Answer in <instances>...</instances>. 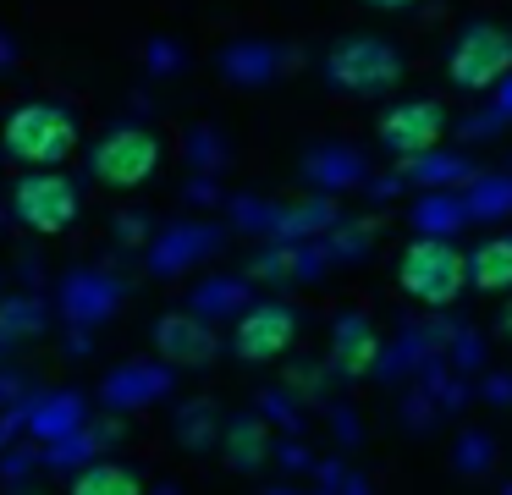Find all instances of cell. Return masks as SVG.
<instances>
[{"label": "cell", "instance_id": "obj_1", "mask_svg": "<svg viewBox=\"0 0 512 495\" xmlns=\"http://www.w3.org/2000/svg\"><path fill=\"white\" fill-rule=\"evenodd\" d=\"M397 286L408 297H419V303H430V308L452 303V297L468 286V253L457 248V242H446V237L408 242L402 259H397Z\"/></svg>", "mask_w": 512, "mask_h": 495}, {"label": "cell", "instance_id": "obj_2", "mask_svg": "<svg viewBox=\"0 0 512 495\" xmlns=\"http://www.w3.org/2000/svg\"><path fill=\"white\" fill-rule=\"evenodd\" d=\"M72 149H78V121H72L61 105H23V110H12V121H6V154L23 160V165H34V171L61 165Z\"/></svg>", "mask_w": 512, "mask_h": 495}, {"label": "cell", "instance_id": "obj_3", "mask_svg": "<svg viewBox=\"0 0 512 495\" xmlns=\"http://www.w3.org/2000/svg\"><path fill=\"white\" fill-rule=\"evenodd\" d=\"M325 72H331V83L342 88V94H391V88L402 83V55H397V44H386V39L353 33V39H342L331 50Z\"/></svg>", "mask_w": 512, "mask_h": 495}, {"label": "cell", "instance_id": "obj_4", "mask_svg": "<svg viewBox=\"0 0 512 495\" xmlns=\"http://www.w3.org/2000/svg\"><path fill=\"white\" fill-rule=\"evenodd\" d=\"M512 72V33L496 22H474V28L457 33V44L446 50V77L468 94H485L501 77Z\"/></svg>", "mask_w": 512, "mask_h": 495}, {"label": "cell", "instance_id": "obj_5", "mask_svg": "<svg viewBox=\"0 0 512 495\" xmlns=\"http://www.w3.org/2000/svg\"><path fill=\"white\" fill-rule=\"evenodd\" d=\"M160 165V138L144 127H116L94 143V176L105 187H138Z\"/></svg>", "mask_w": 512, "mask_h": 495}, {"label": "cell", "instance_id": "obj_6", "mask_svg": "<svg viewBox=\"0 0 512 495\" xmlns=\"http://www.w3.org/2000/svg\"><path fill=\"white\" fill-rule=\"evenodd\" d=\"M17 215H23V226L56 237V231H67L78 220V187L61 171H28L17 182Z\"/></svg>", "mask_w": 512, "mask_h": 495}, {"label": "cell", "instance_id": "obj_7", "mask_svg": "<svg viewBox=\"0 0 512 495\" xmlns=\"http://www.w3.org/2000/svg\"><path fill=\"white\" fill-rule=\"evenodd\" d=\"M441 138H446V105H435V99H402L380 116V143L397 160H419Z\"/></svg>", "mask_w": 512, "mask_h": 495}, {"label": "cell", "instance_id": "obj_8", "mask_svg": "<svg viewBox=\"0 0 512 495\" xmlns=\"http://www.w3.org/2000/svg\"><path fill=\"white\" fill-rule=\"evenodd\" d=\"M292 341H298V314H292L287 303H259L237 319L232 347L243 363H270V358H281Z\"/></svg>", "mask_w": 512, "mask_h": 495}, {"label": "cell", "instance_id": "obj_9", "mask_svg": "<svg viewBox=\"0 0 512 495\" xmlns=\"http://www.w3.org/2000/svg\"><path fill=\"white\" fill-rule=\"evenodd\" d=\"M155 341H160V352H166L171 363H188V369H204V363L215 358V330L204 325V319H193V314H166Z\"/></svg>", "mask_w": 512, "mask_h": 495}, {"label": "cell", "instance_id": "obj_10", "mask_svg": "<svg viewBox=\"0 0 512 495\" xmlns=\"http://www.w3.org/2000/svg\"><path fill=\"white\" fill-rule=\"evenodd\" d=\"M468 286L474 292H512V237H490L468 253Z\"/></svg>", "mask_w": 512, "mask_h": 495}, {"label": "cell", "instance_id": "obj_11", "mask_svg": "<svg viewBox=\"0 0 512 495\" xmlns=\"http://www.w3.org/2000/svg\"><path fill=\"white\" fill-rule=\"evenodd\" d=\"M72 495H144V479L133 468H122V462H94V468L78 473Z\"/></svg>", "mask_w": 512, "mask_h": 495}, {"label": "cell", "instance_id": "obj_12", "mask_svg": "<svg viewBox=\"0 0 512 495\" xmlns=\"http://www.w3.org/2000/svg\"><path fill=\"white\" fill-rule=\"evenodd\" d=\"M369 363H375V330L364 319H342V330H336V369L364 374Z\"/></svg>", "mask_w": 512, "mask_h": 495}, {"label": "cell", "instance_id": "obj_13", "mask_svg": "<svg viewBox=\"0 0 512 495\" xmlns=\"http://www.w3.org/2000/svg\"><path fill=\"white\" fill-rule=\"evenodd\" d=\"M364 6H375V11H402V6H413V0H364Z\"/></svg>", "mask_w": 512, "mask_h": 495}, {"label": "cell", "instance_id": "obj_14", "mask_svg": "<svg viewBox=\"0 0 512 495\" xmlns=\"http://www.w3.org/2000/svg\"><path fill=\"white\" fill-rule=\"evenodd\" d=\"M501 330H507V336H512V303H507V319H501Z\"/></svg>", "mask_w": 512, "mask_h": 495}]
</instances>
